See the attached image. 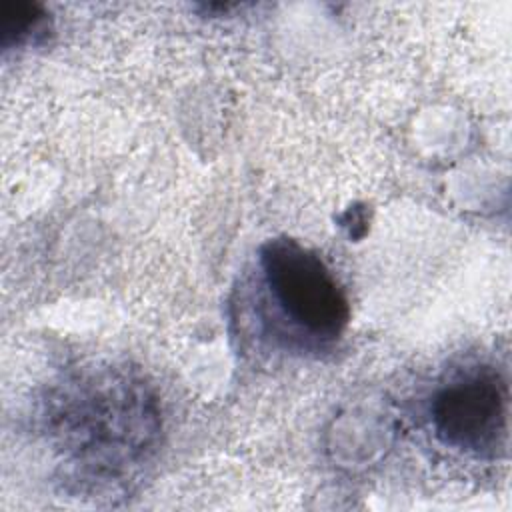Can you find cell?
<instances>
[{"instance_id":"obj_1","label":"cell","mask_w":512,"mask_h":512,"mask_svg":"<svg viewBox=\"0 0 512 512\" xmlns=\"http://www.w3.org/2000/svg\"><path fill=\"white\" fill-rule=\"evenodd\" d=\"M54 422L64 448L102 468L138 458L158 432L152 396L122 374H96L72 384L58 400Z\"/></svg>"},{"instance_id":"obj_4","label":"cell","mask_w":512,"mask_h":512,"mask_svg":"<svg viewBox=\"0 0 512 512\" xmlns=\"http://www.w3.org/2000/svg\"><path fill=\"white\" fill-rule=\"evenodd\" d=\"M46 12L42 6L26 0H4L0 4V36L2 44H18L28 40L44 26Z\"/></svg>"},{"instance_id":"obj_2","label":"cell","mask_w":512,"mask_h":512,"mask_svg":"<svg viewBox=\"0 0 512 512\" xmlns=\"http://www.w3.org/2000/svg\"><path fill=\"white\" fill-rule=\"evenodd\" d=\"M264 282L282 310L300 330L318 340L338 338L350 306L324 260L292 238H274L260 248Z\"/></svg>"},{"instance_id":"obj_3","label":"cell","mask_w":512,"mask_h":512,"mask_svg":"<svg viewBox=\"0 0 512 512\" xmlns=\"http://www.w3.org/2000/svg\"><path fill=\"white\" fill-rule=\"evenodd\" d=\"M432 426L450 448L488 456L506 438V392L492 372L452 380L432 400Z\"/></svg>"}]
</instances>
